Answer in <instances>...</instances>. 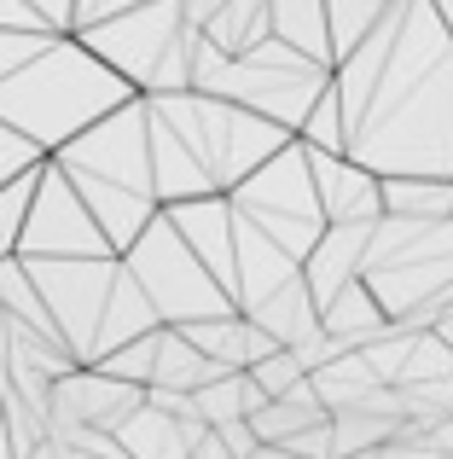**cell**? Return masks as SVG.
Segmentation results:
<instances>
[{"mask_svg":"<svg viewBox=\"0 0 453 459\" xmlns=\"http://www.w3.org/2000/svg\"><path fill=\"white\" fill-rule=\"evenodd\" d=\"M361 280L384 303L389 325H401L413 308L436 303L453 285V215L448 221H413V215H378L366 238Z\"/></svg>","mask_w":453,"mask_h":459,"instance_id":"obj_1","label":"cell"},{"mask_svg":"<svg viewBox=\"0 0 453 459\" xmlns=\"http://www.w3.org/2000/svg\"><path fill=\"white\" fill-rule=\"evenodd\" d=\"M238 221H250L256 233H268L285 256L308 262V250L326 233V210H320L314 175H308V152L303 140H291L285 152H273L256 175H244L233 192H226Z\"/></svg>","mask_w":453,"mask_h":459,"instance_id":"obj_2","label":"cell"},{"mask_svg":"<svg viewBox=\"0 0 453 459\" xmlns=\"http://www.w3.org/2000/svg\"><path fill=\"white\" fill-rule=\"evenodd\" d=\"M123 268L134 273V285L146 291V303L158 308L163 325H192V320H221L233 314V297L216 285V273L192 256L181 233H175L169 215L146 227L134 238V250H123Z\"/></svg>","mask_w":453,"mask_h":459,"instance_id":"obj_3","label":"cell"},{"mask_svg":"<svg viewBox=\"0 0 453 459\" xmlns=\"http://www.w3.org/2000/svg\"><path fill=\"white\" fill-rule=\"evenodd\" d=\"M30 268L35 291H41L47 314H53L64 349L76 355V367H93L99 355V320L111 303V285L123 273V256H93V262H53V256H18Z\"/></svg>","mask_w":453,"mask_h":459,"instance_id":"obj_4","label":"cell"},{"mask_svg":"<svg viewBox=\"0 0 453 459\" xmlns=\"http://www.w3.org/2000/svg\"><path fill=\"white\" fill-rule=\"evenodd\" d=\"M18 256H53V262H93V256H116L105 245L99 221L88 215V204L76 198V186L64 180V169L47 157L41 180H35L30 198V221H23Z\"/></svg>","mask_w":453,"mask_h":459,"instance_id":"obj_5","label":"cell"},{"mask_svg":"<svg viewBox=\"0 0 453 459\" xmlns=\"http://www.w3.org/2000/svg\"><path fill=\"white\" fill-rule=\"evenodd\" d=\"M146 407V390L123 378H105L99 367H76L53 384V413L47 419H70V425H88V430H111L128 425V419Z\"/></svg>","mask_w":453,"mask_h":459,"instance_id":"obj_6","label":"cell"},{"mask_svg":"<svg viewBox=\"0 0 453 459\" xmlns=\"http://www.w3.org/2000/svg\"><path fill=\"white\" fill-rule=\"evenodd\" d=\"M308 152V175H314V192H320V210H326V227L331 221H355V227H372L384 215V180L372 169H361L355 157L343 152Z\"/></svg>","mask_w":453,"mask_h":459,"instance_id":"obj_7","label":"cell"},{"mask_svg":"<svg viewBox=\"0 0 453 459\" xmlns=\"http://www.w3.org/2000/svg\"><path fill=\"white\" fill-rule=\"evenodd\" d=\"M163 215H169L175 233L192 245V256L216 273V285L233 297V280H238V273H233V204H226V192H216V198H192V204H169Z\"/></svg>","mask_w":453,"mask_h":459,"instance_id":"obj_8","label":"cell"},{"mask_svg":"<svg viewBox=\"0 0 453 459\" xmlns=\"http://www.w3.org/2000/svg\"><path fill=\"white\" fill-rule=\"evenodd\" d=\"M64 180L76 186V198L88 204V215L99 221L105 245H111L116 256H123V250H134V238L163 215V204H158V198H140V192L111 186V180H99V175H76V169H64Z\"/></svg>","mask_w":453,"mask_h":459,"instance_id":"obj_9","label":"cell"},{"mask_svg":"<svg viewBox=\"0 0 453 459\" xmlns=\"http://www.w3.org/2000/svg\"><path fill=\"white\" fill-rule=\"evenodd\" d=\"M233 273H238V280H233V303H238V314H250L261 297H273L285 280H296L303 262L285 256L268 233H256L250 221H238V215H233Z\"/></svg>","mask_w":453,"mask_h":459,"instance_id":"obj_10","label":"cell"},{"mask_svg":"<svg viewBox=\"0 0 453 459\" xmlns=\"http://www.w3.org/2000/svg\"><path fill=\"white\" fill-rule=\"evenodd\" d=\"M372 227L331 221L326 233H320V245L308 250V262H303V285H308V297H314V308H326L349 280H361V262H366V238H372Z\"/></svg>","mask_w":453,"mask_h":459,"instance_id":"obj_11","label":"cell"},{"mask_svg":"<svg viewBox=\"0 0 453 459\" xmlns=\"http://www.w3.org/2000/svg\"><path fill=\"white\" fill-rule=\"evenodd\" d=\"M181 332L192 337V343L204 349L221 372H250L261 355H273V349H279L256 320H250V314H238V308L221 314V320H192V325H181Z\"/></svg>","mask_w":453,"mask_h":459,"instance_id":"obj_12","label":"cell"},{"mask_svg":"<svg viewBox=\"0 0 453 459\" xmlns=\"http://www.w3.org/2000/svg\"><path fill=\"white\" fill-rule=\"evenodd\" d=\"M209 437V425H186V419L163 413V407H140L128 425H116V448L128 459H186L198 442Z\"/></svg>","mask_w":453,"mask_h":459,"instance_id":"obj_13","label":"cell"},{"mask_svg":"<svg viewBox=\"0 0 453 459\" xmlns=\"http://www.w3.org/2000/svg\"><path fill=\"white\" fill-rule=\"evenodd\" d=\"M320 325H326V337H338V343L355 355V349H366L372 337L389 332V314H384V303L372 297L366 280H349L326 308H320Z\"/></svg>","mask_w":453,"mask_h":459,"instance_id":"obj_14","label":"cell"},{"mask_svg":"<svg viewBox=\"0 0 453 459\" xmlns=\"http://www.w3.org/2000/svg\"><path fill=\"white\" fill-rule=\"evenodd\" d=\"M216 378H226L216 360H209L204 349L181 332V325H163V332H158V360H151V384H158V390L198 395L204 384H216Z\"/></svg>","mask_w":453,"mask_h":459,"instance_id":"obj_15","label":"cell"},{"mask_svg":"<svg viewBox=\"0 0 453 459\" xmlns=\"http://www.w3.org/2000/svg\"><path fill=\"white\" fill-rule=\"evenodd\" d=\"M250 320H256L279 349H296L303 337H314V332H320V308H314V297H308L303 273H296V280H285L273 297H261V303L250 308Z\"/></svg>","mask_w":453,"mask_h":459,"instance_id":"obj_16","label":"cell"},{"mask_svg":"<svg viewBox=\"0 0 453 459\" xmlns=\"http://www.w3.org/2000/svg\"><path fill=\"white\" fill-rule=\"evenodd\" d=\"M158 308L146 303V291L134 285V273H116V285H111V303H105V320H99V355L93 360H105L111 349H123V343H134V337H146V332H158Z\"/></svg>","mask_w":453,"mask_h":459,"instance_id":"obj_17","label":"cell"},{"mask_svg":"<svg viewBox=\"0 0 453 459\" xmlns=\"http://www.w3.org/2000/svg\"><path fill=\"white\" fill-rule=\"evenodd\" d=\"M326 407H320V395H314V384H296L291 395H279V402H261L256 413H250V430H256V442H273V448H285L291 437H303V430H314V425H326Z\"/></svg>","mask_w":453,"mask_h":459,"instance_id":"obj_18","label":"cell"},{"mask_svg":"<svg viewBox=\"0 0 453 459\" xmlns=\"http://www.w3.org/2000/svg\"><path fill=\"white\" fill-rule=\"evenodd\" d=\"M384 215L448 221V215H453V180H436V175H384Z\"/></svg>","mask_w":453,"mask_h":459,"instance_id":"obj_19","label":"cell"},{"mask_svg":"<svg viewBox=\"0 0 453 459\" xmlns=\"http://www.w3.org/2000/svg\"><path fill=\"white\" fill-rule=\"evenodd\" d=\"M261 402H268V395L256 390V378H250V372H226V378H216V384H204V390H198V419L216 430V425H233V419H250Z\"/></svg>","mask_w":453,"mask_h":459,"instance_id":"obj_20","label":"cell"},{"mask_svg":"<svg viewBox=\"0 0 453 459\" xmlns=\"http://www.w3.org/2000/svg\"><path fill=\"white\" fill-rule=\"evenodd\" d=\"M431 378H453V349L436 332H413V349H407V367H401L396 390H407V384H431Z\"/></svg>","mask_w":453,"mask_h":459,"instance_id":"obj_21","label":"cell"},{"mask_svg":"<svg viewBox=\"0 0 453 459\" xmlns=\"http://www.w3.org/2000/svg\"><path fill=\"white\" fill-rule=\"evenodd\" d=\"M35 180H41V169H30V175H18L12 186H0V256H18V238H23V221H30Z\"/></svg>","mask_w":453,"mask_h":459,"instance_id":"obj_22","label":"cell"},{"mask_svg":"<svg viewBox=\"0 0 453 459\" xmlns=\"http://www.w3.org/2000/svg\"><path fill=\"white\" fill-rule=\"evenodd\" d=\"M158 332H163V325H158ZM158 332H146V337H134V343L111 349V355L93 360V367H99L105 378H123V384H140V390H146V384H151V360H158Z\"/></svg>","mask_w":453,"mask_h":459,"instance_id":"obj_23","label":"cell"},{"mask_svg":"<svg viewBox=\"0 0 453 459\" xmlns=\"http://www.w3.org/2000/svg\"><path fill=\"white\" fill-rule=\"evenodd\" d=\"M250 378H256V390L268 395V402H279V395H291L296 384L308 378V372L296 367V355H291V349H273V355H261L256 367H250Z\"/></svg>","mask_w":453,"mask_h":459,"instance_id":"obj_24","label":"cell"},{"mask_svg":"<svg viewBox=\"0 0 453 459\" xmlns=\"http://www.w3.org/2000/svg\"><path fill=\"white\" fill-rule=\"evenodd\" d=\"M47 152L35 146L30 134H18L12 123H0V186H12L18 175H30V169H41Z\"/></svg>","mask_w":453,"mask_h":459,"instance_id":"obj_25","label":"cell"},{"mask_svg":"<svg viewBox=\"0 0 453 459\" xmlns=\"http://www.w3.org/2000/svg\"><path fill=\"white\" fill-rule=\"evenodd\" d=\"M216 442H221V448L233 454V459H250V454L261 448V442H256V430H250V419H233V425H216Z\"/></svg>","mask_w":453,"mask_h":459,"instance_id":"obj_26","label":"cell"},{"mask_svg":"<svg viewBox=\"0 0 453 459\" xmlns=\"http://www.w3.org/2000/svg\"><path fill=\"white\" fill-rule=\"evenodd\" d=\"M221 6H226V0H181V23H186V30H209Z\"/></svg>","mask_w":453,"mask_h":459,"instance_id":"obj_27","label":"cell"},{"mask_svg":"<svg viewBox=\"0 0 453 459\" xmlns=\"http://www.w3.org/2000/svg\"><path fill=\"white\" fill-rule=\"evenodd\" d=\"M250 459H296V454H291V448H273V442H261V448L250 454Z\"/></svg>","mask_w":453,"mask_h":459,"instance_id":"obj_28","label":"cell"},{"mask_svg":"<svg viewBox=\"0 0 453 459\" xmlns=\"http://www.w3.org/2000/svg\"><path fill=\"white\" fill-rule=\"evenodd\" d=\"M23 459H64V448H58V442H41V448H35V454H23Z\"/></svg>","mask_w":453,"mask_h":459,"instance_id":"obj_29","label":"cell"},{"mask_svg":"<svg viewBox=\"0 0 453 459\" xmlns=\"http://www.w3.org/2000/svg\"><path fill=\"white\" fill-rule=\"evenodd\" d=\"M436 337H442V343H448V349H453V308H448V314H442V320H436Z\"/></svg>","mask_w":453,"mask_h":459,"instance_id":"obj_30","label":"cell"},{"mask_svg":"<svg viewBox=\"0 0 453 459\" xmlns=\"http://www.w3.org/2000/svg\"><path fill=\"white\" fill-rule=\"evenodd\" d=\"M0 459H18L12 454V437H6V413H0Z\"/></svg>","mask_w":453,"mask_h":459,"instance_id":"obj_31","label":"cell"}]
</instances>
